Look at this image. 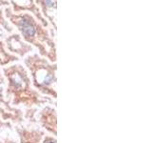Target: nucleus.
<instances>
[{"instance_id": "f257e3e1", "label": "nucleus", "mask_w": 152, "mask_h": 143, "mask_svg": "<svg viewBox=\"0 0 152 143\" xmlns=\"http://www.w3.org/2000/svg\"><path fill=\"white\" fill-rule=\"evenodd\" d=\"M4 16L20 32L28 43L38 48L40 54L48 57L51 61L56 60L55 43L51 38L49 31L47 30L37 19L30 13H15L12 7L8 6L5 9Z\"/></svg>"}, {"instance_id": "f03ea898", "label": "nucleus", "mask_w": 152, "mask_h": 143, "mask_svg": "<svg viewBox=\"0 0 152 143\" xmlns=\"http://www.w3.org/2000/svg\"><path fill=\"white\" fill-rule=\"evenodd\" d=\"M25 64L30 69L36 87L43 92L52 91V85L55 84L56 65H51L45 58L38 55H28L25 59Z\"/></svg>"}, {"instance_id": "7ed1b4c3", "label": "nucleus", "mask_w": 152, "mask_h": 143, "mask_svg": "<svg viewBox=\"0 0 152 143\" xmlns=\"http://www.w3.org/2000/svg\"><path fill=\"white\" fill-rule=\"evenodd\" d=\"M5 75L9 80V89L15 94L22 97L23 94L28 93L30 90V78L26 70L20 65H13L4 69Z\"/></svg>"}, {"instance_id": "20e7f679", "label": "nucleus", "mask_w": 152, "mask_h": 143, "mask_svg": "<svg viewBox=\"0 0 152 143\" xmlns=\"http://www.w3.org/2000/svg\"><path fill=\"white\" fill-rule=\"evenodd\" d=\"M8 1L12 4L13 13H31L32 15H34L37 20L44 27H48V25H49V22L43 17L40 10L38 9L36 4L34 3V0H8Z\"/></svg>"}, {"instance_id": "39448f33", "label": "nucleus", "mask_w": 152, "mask_h": 143, "mask_svg": "<svg viewBox=\"0 0 152 143\" xmlns=\"http://www.w3.org/2000/svg\"><path fill=\"white\" fill-rule=\"evenodd\" d=\"M34 3L38 9L40 10L43 17L47 21H49L53 29L56 30V21H57V0H34Z\"/></svg>"}, {"instance_id": "423d86ee", "label": "nucleus", "mask_w": 152, "mask_h": 143, "mask_svg": "<svg viewBox=\"0 0 152 143\" xmlns=\"http://www.w3.org/2000/svg\"><path fill=\"white\" fill-rule=\"evenodd\" d=\"M6 43L10 51L16 52L19 55H25L32 50L31 46L24 42L22 40V37L18 33H12V35H10L6 39Z\"/></svg>"}, {"instance_id": "0eeeda50", "label": "nucleus", "mask_w": 152, "mask_h": 143, "mask_svg": "<svg viewBox=\"0 0 152 143\" xmlns=\"http://www.w3.org/2000/svg\"><path fill=\"white\" fill-rule=\"evenodd\" d=\"M14 60H17V57L14 56L11 54H9L4 49V44L3 42L0 40V64L1 65H6L8 63Z\"/></svg>"}, {"instance_id": "6e6552de", "label": "nucleus", "mask_w": 152, "mask_h": 143, "mask_svg": "<svg viewBox=\"0 0 152 143\" xmlns=\"http://www.w3.org/2000/svg\"><path fill=\"white\" fill-rule=\"evenodd\" d=\"M0 26H2L3 29H5V30L10 32L12 31V26L10 25V23L6 20V18L4 16L3 10L1 8H0Z\"/></svg>"}, {"instance_id": "1a4fd4ad", "label": "nucleus", "mask_w": 152, "mask_h": 143, "mask_svg": "<svg viewBox=\"0 0 152 143\" xmlns=\"http://www.w3.org/2000/svg\"><path fill=\"white\" fill-rule=\"evenodd\" d=\"M10 2L8 0H0V6H9Z\"/></svg>"}, {"instance_id": "9d476101", "label": "nucleus", "mask_w": 152, "mask_h": 143, "mask_svg": "<svg viewBox=\"0 0 152 143\" xmlns=\"http://www.w3.org/2000/svg\"><path fill=\"white\" fill-rule=\"evenodd\" d=\"M44 143H56V141L54 139H52V138H50V137H47L45 139Z\"/></svg>"}, {"instance_id": "9b49d317", "label": "nucleus", "mask_w": 152, "mask_h": 143, "mask_svg": "<svg viewBox=\"0 0 152 143\" xmlns=\"http://www.w3.org/2000/svg\"><path fill=\"white\" fill-rule=\"evenodd\" d=\"M2 82H3V77L1 75V73H0V83H2Z\"/></svg>"}]
</instances>
